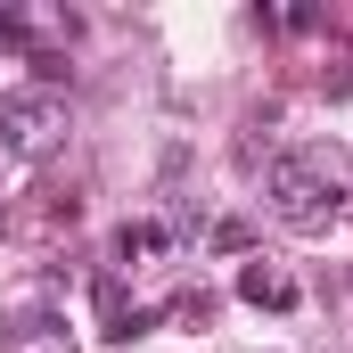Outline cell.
I'll use <instances>...</instances> for the list:
<instances>
[{"instance_id":"obj_2","label":"cell","mask_w":353,"mask_h":353,"mask_svg":"<svg viewBox=\"0 0 353 353\" xmlns=\"http://www.w3.org/2000/svg\"><path fill=\"white\" fill-rule=\"evenodd\" d=\"M66 140V99L58 90H8L0 99V148L8 157H50Z\"/></svg>"},{"instance_id":"obj_5","label":"cell","mask_w":353,"mask_h":353,"mask_svg":"<svg viewBox=\"0 0 353 353\" xmlns=\"http://www.w3.org/2000/svg\"><path fill=\"white\" fill-rule=\"evenodd\" d=\"M165 239H173V230H148V222H123V230H115V255L132 263V255H157Z\"/></svg>"},{"instance_id":"obj_3","label":"cell","mask_w":353,"mask_h":353,"mask_svg":"<svg viewBox=\"0 0 353 353\" xmlns=\"http://www.w3.org/2000/svg\"><path fill=\"white\" fill-rule=\"evenodd\" d=\"M99 321H107L99 337H115V345H123V337H148V329H157V312L123 304V279H99Z\"/></svg>"},{"instance_id":"obj_6","label":"cell","mask_w":353,"mask_h":353,"mask_svg":"<svg viewBox=\"0 0 353 353\" xmlns=\"http://www.w3.org/2000/svg\"><path fill=\"white\" fill-rule=\"evenodd\" d=\"M0 50H25V17H8V8H0Z\"/></svg>"},{"instance_id":"obj_1","label":"cell","mask_w":353,"mask_h":353,"mask_svg":"<svg viewBox=\"0 0 353 353\" xmlns=\"http://www.w3.org/2000/svg\"><path fill=\"white\" fill-rule=\"evenodd\" d=\"M345 214V148H296V157H271V222L288 230H329Z\"/></svg>"},{"instance_id":"obj_4","label":"cell","mask_w":353,"mask_h":353,"mask_svg":"<svg viewBox=\"0 0 353 353\" xmlns=\"http://www.w3.org/2000/svg\"><path fill=\"white\" fill-rule=\"evenodd\" d=\"M239 296H247V304H271V312H288V304H296V279H279V271L247 263V271H239Z\"/></svg>"}]
</instances>
